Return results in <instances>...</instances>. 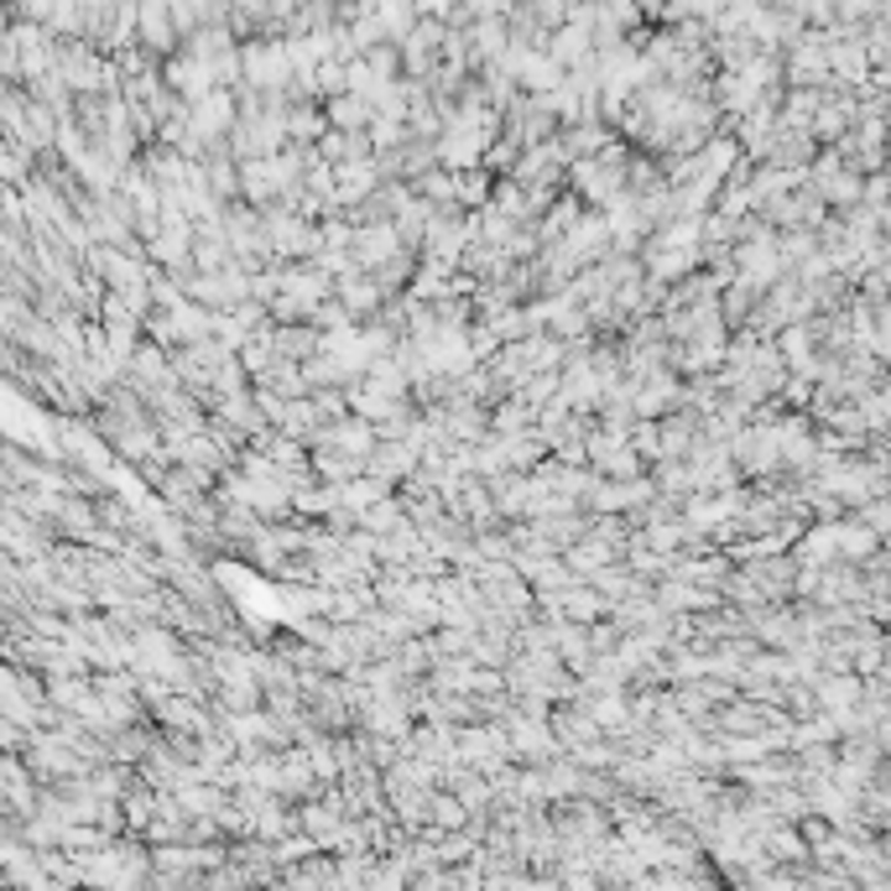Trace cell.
I'll return each instance as SVG.
<instances>
[{
    "instance_id": "cell-4",
    "label": "cell",
    "mask_w": 891,
    "mask_h": 891,
    "mask_svg": "<svg viewBox=\"0 0 891 891\" xmlns=\"http://www.w3.org/2000/svg\"><path fill=\"white\" fill-rule=\"evenodd\" d=\"M323 105V120L334 125V131H365L371 125V99L355 95V89H339V95L318 99Z\"/></svg>"
},
{
    "instance_id": "cell-1",
    "label": "cell",
    "mask_w": 891,
    "mask_h": 891,
    "mask_svg": "<svg viewBox=\"0 0 891 891\" xmlns=\"http://www.w3.org/2000/svg\"><path fill=\"white\" fill-rule=\"evenodd\" d=\"M813 157H818V141L809 131H792V125H772L767 141H761V152H756V162L782 167V173H809Z\"/></svg>"
},
{
    "instance_id": "cell-2",
    "label": "cell",
    "mask_w": 891,
    "mask_h": 891,
    "mask_svg": "<svg viewBox=\"0 0 891 891\" xmlns=\"http://www.w3.org/2000/svg\"><path fill=\"white\" fill-rule=\"evenodd\" d=\"M402 245H396V230L392 224H355V235H350V256H355L360 272H371V266H381L386 256H396Z\"/></svg>"
},
{
    "instance_id": "cell-6",
    "label": "cell",
    "mask_w": 891,
    "mask_h": 891,
    "mask_svg": "<svg viewBox=\"0 0 891 891\" xmlns=\"http://www.w3.org/2000/svg\"><path fill=\"white\" fill-rule=\"evenodd\" d=\"M318 339L323 334H318L314 323H272V344H277V355L297 360V365H302L308 355H318Z\"/></svg>"
},
{
    "instance_id": "cell-7",
    "label": "cell",
    "mask_w": 891,
    "mask_h": 891,
    "mask_svg": "<svg viewBox=\"0 0 891 891\" xmlns=\"http://www.w3.org/2000/svg\"><path fill=\"white\" fill-rule=\"evenodd\" d=\"M413 272H417V251H396V256H386L381 266H371V282L381 287V297H396V293H407Z\"/></svg>"
},
{
    "instance_id": "cell-5",
    "label": "cell",
    "mask_w": 891,
    "mask_h": 891,
    "mask_svg": "<svg viewBox=\"0 0 891 891\" xmlns=\"http://www.w3.org/2000/svg\"><path fill=\"white\" fill-rule=\"evenodd\" d=\"M407 521V506H402V495L396 491H386V495H376L365 512H355V527H365V532H376V537H386V532H396Z\"/></svg>"
},
{
    "instance_id": "cell-3",
    "label": "cell",
    "mask_w": 891,
    "mask_h": 891,
    "mask_svg": "<svg viewBox=\"0 0 891 891\" xmlns=\"http://www.w3.org/2000/svg\"><path fill=\"white\" fill-rule=\"evenodd\" d=\"M314 152H318V162H329V167H344V162H365L371 157V136L365 131H323V136L314 141Z\"/></svg>"
}]
</instances>
